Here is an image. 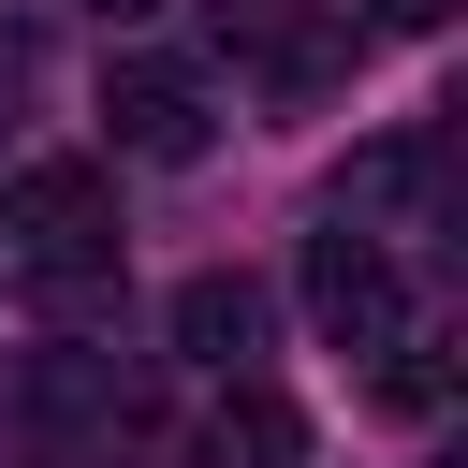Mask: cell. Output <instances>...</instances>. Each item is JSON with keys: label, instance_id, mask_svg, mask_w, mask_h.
<instances>
[{"label": "cell", "instance_id": "6da1fadb", "mask_svg": "<svg viewBox=\"0 0 468 468\" xmlns=\"http://www.w3.org/2000/svg\"><path fill=\"white\" fill-rule=\"evenodd\" d=\"M0 234H15L29 263H102V249H117V176H102V161H29V176L0 190Z\"/></svg>", "mask_w": 468, "mask_h": 468}, {"label": "cell", "instance_id": "9c48e42d", "mask_svg": "<svg viewBox=\"0 0 468 468\" xmlns=\"http://www.w3.org/2000/svg\"><path fill=\"white\" fill-rule=\"evenodd\" d=\"M88 15H102V29H132V15H161V0H88Z\"/></svg>", "mask_w": 468, "mask_h": 468}, {"label": "cell", "instance_id": "52a82bcc", "mask_svg": "<svg viewBox=\"0 0 468 468\" xmlns=\"http://www.w3.org/2000/svg\"><path fill=\"white\" fill-rule=\"evenodd\" d=\"M439 380H453V366H439V336H395V351H380V410H395V424H424V410H439Z\"/></svg>", "mask_w": 468, "mask_h": 468}, {"label": "cell", "instance_id": "8992f818", "mask_svg": "<svg viewBox=\"0 0 468 468\" xmlns=\"http://www.w3.org/2000/svg\"><path fill=\"white\" fill-rule=\"evenodd\" d=\"M176 351L249 366V351H263V278H176Z\"/></svg>", "mask_w": 468, "mask_h": 468}, {"label": "cell", "instance_id": "3957f363", "mask_svg": "<svg viewBox=\"0 0 468 468\" xmlns=\"http://www.w3.org/2000/svg\"><path fill=\"white\" fill-rule=\"evenodd\" d=\"M102 117H117V146L132 161H205V88L176 73V58H132V73H102Z\"/></svg>", "mask_w": 468, "mask_h": 468}, {"label": "cell", "instance_id": "ba28073f", "mask_svg": "<svg viewBox=\"0 0 468 468\" xmlns=\"http://www.w3.org/2000/svg\"><path fill=\"white\" fill-rule=\"evenodd\" d=\"M380 15H395V29H439V15H453V0H380Z\"/></svg>", "mask_w": 468, "mask_h": 468}, {"label": "cell", "instance_id": "5b68a950", "mask_svg": "<svg viewBox=\"0 0 468 468\" xmlns=\"http://www.w3.org/2000/svg\"><path fill=\"white\" fill-rule=\"evenodd\" d=\"M205 468H307V410H292L278 380H234V395L205 410Z\"/></svg>", "mask_w": 468, "mask_h": 468}, {"label": "cell", "instance_id": "7a4b0ae2", "mask_svg": "<svg viewBox=\"0 0 468 468\" xmlns=\"http://www.w3.org/2000/svg\"><path fill=\"white\" fill-rule=\"evenodd\" d=\"M307 322H322L336 351H395V336H410V292H395V263H380L366 219L307 234Z\"/></svg>", "mask_w": 468, "mask_h": 468}, {"label": "cell", "instance_id": "277c9868", "mask_svg": "<svg viewBox=\"0 0 468 468\" xmlns=\"http://www.w3.org/2000/svg\"><path fill=\"white\" fill-rule=\"evenodd\" d=\"M219 44H234V58H263L278 88H322L351 29H336L322 0H219Z\"/></svg>", "mask_w": 468, "mask_h": 468}]
</instances>
